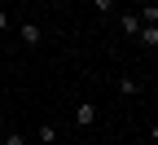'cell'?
<instances>
[{
	"instance_id": "6da1fadb",
	"label": "cell",
	"mask_w": 158,
	"mask_h": 145,
	"mask_svg": "<svg viewBox=\"0 0 158 145\" xmlns=\"http://www.w3.org/2000/svg\"><path fill=\"white\" fill-rule=\"evenodd\" d=\"M97 119H101V110H97L92 101H79V106H75V128H79V132L97 128Z\"/></svg>"
},
{
	"instance_id": "7a4b0ae2",
	"label": "cell",
	"mask_w": 158,
	"mask_h": 145,
	"mask_svg": "<svg viewBox=\"0 0 158 145\" xmlns=\"http://www.w3.org/2000/svg\"><path fill=\"white\" fill-rule=\"evenodd\" d=\"M18 40H22V44H31V49H35L40 40H44V31H40L35 22H22V27H18Z\"/></svg>"
},
{
	"instance_id": "3957f363",
	"label": "cell",
	"mask_w": 158,
	"mask_h": 145,
	"mask_svg": "<svg viewBox=\"0 0 158 145\" xmlns=\"http://www.w3.org/2000/svg\"><path fill=\"white\" fill-rule=\"evenodd\" d=\"M141 79H136V75H123V79H118V92H123V97H141Z\"/></svg>"
},
{
	"instance_id": "277c9868",
	"label": "cell",
	"mask_w": 158,
	"mask_h": 145,
	"mask_svg": "<svg viewBox=\"0 0 158 145\" xmlns=\"http://www.w3.org/2000/svg\"><path fill=\"white\" fill-rule=\"evenodd\" d=\"M118 31H123V35H136V31H141V13H123V18H118Z\"/></svg>"
},
{
	"instance_id": "5b68a950",
	"label": "cell",
	"mask_w": 158,
	"mask_h": 145,
	"mask_svg": "<svg viewBox=\"0 0 158 145\" xmlns=\"http://www.w3.org/2000/svg\"><path fill=\"white\" fill-rule=\"evenodd\" d=\"M40 141H44V145L57 141V128H53V123H40Z\"/></svg>"
},
{
	"instance_id": "8992f818",
	"label": "cell",
	"mask_w": 158,
	"mask_h": 145,
	"mask_svg": "<svg viewBox=\"0 0 158 145\" xmlns=\"http://www.w3.org/2000/svg\"><path fill=\"white\" fill-rule=\"evenodd\" d=\"M141 22H158V5H145L141 9Z\"/></svg>"
},
{
	"instance_id": "52a82bcc",
	"label": "cell",
	"mask_w": 158,
	"mask_h": 145,
	"mask_svg": "<svg viewBox=\"0 0 158 145\" xmlns=\"http://www.w3.org/2000/svg\"><path fill=\"white\" fill-rule=\"evenodd\" d=\"M114 5H118V0H92V9H97V13H110Z\"/></svg>"
},
{
	"instance_id": "ba28073f",
	"label": "cell",
	"mask_w": 158,
	"mask_h": 145,
	"mask_svg": "<svg viewBox=\"0 0 158 145\" xmlns=\"http://www.w3.org/2000/svg\"><path fill=\"white\" fill-rule=\"evenodd\" d=\"M5 145H27V136H22V132H9V141H5Z\"/></svg>"
},
{
	"instance_id": "9c48e42d",
	"label": "cell",
	"mask_w": 158,
	"mask_h": 145,
	"mask_svg": "<svg viewBox=\"0 0 158 145\" xmlns=\"http://www.w3.org/2000/svg\"><path fill=\"white\" fill-rule=\"evenodd\" d=\"M5 31H9V13L0 9V35H5Z\"/></svg>"
},
{
	"instance_id": "30bf717a",
	"label": "cell",
	"mask_w": 158,
	"mask_h": 145,
	"mask_svg": "<svg viewBox=\"0 0 158 145\" xmlns=\"http://www.w3.org/2000/svg\"><path fill=\"white\" fill-rule=\"evenodd\" d=\"M110 145H118V141H110Z\"/></svg>"
},
{
	"instance_id": "8fae6325",
	"label": "cell",
	"mask_w": 158,
	"mask_h": 145,
	"mask_svg": "<svg viewBox=\"0 0 158 145\" xmlns=\"http://www.w3.org/2000/svg\"><path fill=\"white\" fill-rule=\"evenodd\" d=\"M0 145H5V141H0Z\"/></svg>"
}]
</instances>
